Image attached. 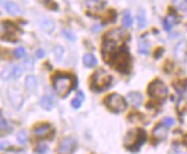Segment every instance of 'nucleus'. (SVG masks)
Instances as JSON below:
<instances>
[{"mask_svg":"<svg viewBox=\"0 0 187 154\" xmlns=\"http://www.w3.org/2000/svg\"><path fill=\"white\" fill-rule=\"evenodd\" d=\"M146 140H147L146 131L144 129H134L127 134L124 138V145L127 149H130L132 152H137L145 144Z\"/></svg>","mask_w":187,"mask_h":154,"instance_id":"nucleus-1","label":"nucleus"},{"mask_svg":"<svg viewBox=\"0 0 187 154\" xmlns=\"http://www.w3.org/2000/svg\"><path fill=\"white\" fill-rule=\"evenodd\" d=\"M75 84V79L74 77L70 75H66V74H56L53 77V86L61 97H66L70 90L74 87Z\"/></svg>","mask_w":187,"mask_h":154,"instance_id":"nucleus-2","label":"nucleus"},{"mask_svg":"<svg viewBox=\"0 0 187 154\" xmlns=\"http://www.w3.org/2000/svg\"><path fill=\"white\" fill-rule=\"evenodd\" d=\"M112 76L102 69H99L91 77V89L94 91H103L110 86Z\"/></svg>","mask_w":187,"mask_h":154,"instance_id":"nucleus-3","label":"nucleus"},{"mask_svg":"<svg viewBox=\"0 0 187 154\" xmlns=\"http://www.w3.org/2000/svg\"><path fill=\"white\" fill-rule=\"evenodd\" d=\"M109 63L114 64V67L116 68V70L127 74L130 72L131 68V59H130V54L125 48H119V51L117 52L114 58L112 59V61Z\"/></svg>","mask_w":187,"mask_h":154,"instance_id":"nucleus-4","label":"nucleus"},{"mask_svg":"<svg viewBox=\"0 0 187 154\" xmlns=\"http://www.w3.org/2000/svg\"><path fill=\"white\" fill-rule=\"evenodd\" d=\"M148 94L153 99L162 102L168 97V87L165 86V84L162 81L155 79L154 82L150 83L149 86H148Z\"/></svg>","mask_w":187,"mask_h":154,"instance_id":"nucleus-5","label":"nucleus"},{"mask_svg":"<svg viewBox=\"0 0 187 154\" xmlns=\"http://www.w3.org/2000/svg\"><path fill=\"white\" fill-rule=\"evenodd\" d=\"M106 106L110 109L112 112L115 113H122L127 109V104L125 99L121 96V94H117V93H112L106 98Z\"/></svg>","mask_w":187,"mask_h":154,"instance_id":"nucleus-6","label":"nucleus"},{"mask_svg":"<svg viewBox=\"0 0 187 154\" xmlns=\"http://www.w3.org/2000/svg\"><path fill=\"white\" fill-rule=\"evenodd\" d=\"M76 149V139L72 137H66L61 140L57 154H72Z\"/></svg>","mask_w":187,"mask_h":154,"instance_id":"nucleus-7","label":"nucleus"},{"mask_svg":"<svg viewBox=\"0 0 187 154\" xmlns=\"http://www.w3.org/2000/svg\"><path fill=\"white\" fill-rule=\"evenodd\" d=\"M33 136L37 138H46L52 134V127L47 123H42L33 128Z\"/></svg>","mask_w":187,"mask_h":154,"instance_id":"nucleus-8","label":"nucleus"},{"mask_svg":"<svg viewBox=\"0 0 187 154\" xmlns=\"http://www.w3.org/2000/svg\"><path fill=\"white\" fill-rule=\"evenodd\" d=\"M0 4H1V6L6 9V12L10 15L16 16V15H20L22 13L21 7H20L17 4H15L14 1H10V0H2Z\"/></svg>","mask_w":187,"mask_h":154,"instance_id":"nucleus-9","label":"nucleus"},{"mask_svg":"<svg viewBox=\"0 0 187 154\" xmlns=\"http://www.w3.org/2000/svg\"><path fill=\"white\" fill-rule=\"evenodd\" d=\"M168 127L164 125L163 123H161L153 129V137L156 139V141H162L168 137Z\"/></svg>","mask_w":187,"mask_h":154,"instance_id":"nucleus-10","label":"nucleus"},{"mask_svg":"<svg viewBox=\"0 0 187 154\" xmlns=\"http://www.w3.org/2000/svg\"><path fill=\"white\" fill-rule=\"evenodd\" d=\"M8 97H9L12 105H13L16 109H20L21 106H22V104H23V97H22V94H21L17 90L10 89L9 92H8Z\"/></svg>","mask_w":187,"mask_h":154,"instance_id":"nucleus-11","label":"nucleus"},{"mask_svg":"<svg viewBox=\"0 0 187 154\" xmlns=\"http://www.w3.org/2000/svg\"><path fill=\"white\" fill-rule=\"evenodd\" d=\"M125 37V34L122 29H114L110 30L107 35H106V38L107 40H110V42H115L117 44H121L122 40Z\"/></svg>","mask_w":187,"mask_h":154,"instance_id":"nucleus-12","label":"nucleus"},{"mask_svg":"<svg viewBox=\"0 0 187 154\" xmlns=\"http://www.w3.org/2000/svg\"><path fill=\"white\" fill-rule=\"evenodd\" d=\"M177 23H178V17L176 16V15H173V14L168 15L163 21L164 30H167V31H171L172 27Z\"/></svg>","mask_w":187,"mask_h":154,"instance_id":"nucleus-13","label":"nucleus"},{"mask_svg":"<svg viewBox=\"0 0 187 154\" xmlns=\"http://www.w3.org/2000/svg\"><path fill=\"white\" fill-rule=\"evenodd\" d=\"M37 86H38L37 78L35 76H32V75H29V76L25 78V89H27L29 92H33V91H36Z\"/></svg>","mask_w":187,"mask_h":154,"instance_id":"nucleus-14","label":"nucleus"},{"mask_svg":"<svg viewBox=\"0 0 187 154\" xmlns=\"http://www.w3.org/2000/svg\"><path fill=\"white\" fill-rule=\"evenodd\" d=\"M127 99H129V101H131L133 106L136 107H139L142 104V96L139 92H130L127 94Z\"/></svg>","mask_w":187,"mask_h":154,"instance_id":"nucleus-15","label":"nucleus"},{"mask_svg":"<svg viewBox=\"0 0 187 154\" xmlns=\"http://www.w3.org/2000/svg\"><path fill=\"white\" fill-rule=\"evenodd\" d=\"M39 104H40V106H42L45 111H51L52 108L54 107V100H53V98H51V97H48V96L42 97Z\"/></svg>","mask_w":187,"mask_h":154,"instance_id":"nucleus-16","label":"nucleus"},{"mask_svg":"<svg viewBox=\"0 0 187 154\" xmlns=\"http://www.w3.org/2000/svg\"><path fill=\"white\" fill-rule=\"evenodd\" d=\"M39 23H40L42 29L44 30V31H46V32H52L53 29H54V23H53L50 19H47V17H42V19H40Z\"/></svg>","mask_w":187,"mask_h":154,"instance_id":"nucleus-17","label":"nucleus"},{"mask_svg":"<svg viewBox=\"0 0 187 154\" xmlns=\"http://www.w3.org/2000/svg\"><path fill=\"white\" fill-rule=\"evenodd\" d=\"M83 62H84L85 67L87 68H94L98 64V61L93 54H85L83 58Z\"/></svg>","mask_w":187,"mask_h":154,"instance_id":"nucleus-18","label":"nucleus"},{"mask_svg":"<svg viewBox=\"0 0 187 154\" xmlns=\"http://www.w3.org/2000/svg\"><path fill=\"white\" fill-rule=\"evenodd\" d=\"M137 22H138V25H139V29H144L147 24V20H146V14L145 10L140 9L137 14Z\"/></svg>","mask_w":187,"mask_h":154,"instance_id":"nucleus-19","label":"nucleus"},{"mask_svg":"<svg viewBox=\"0 0 187 154\" xmlns=\"http://www.w3.org/2000/svg\"><path fill=\"white\" fill-rule=\"evenodd\" d=\"M83 100H84V94H83V92L82 91H79L78 92V94H77V97L71 100V106L74 107L75 109H78V108H80V106H82Z\"/></svg>","mask_w":187,"mask_h":154,"instance_id":"nucleus-20","label":"nucleus"},{"mask_svg":"<svg viewBox=\"0 0 187 154\" xmlns=\"http://www.w3.org/2000/svg\"><path fill=\"white\" fill-rule=\"evenodd\" d=\"M149 50H150V46H149V43L146 40V39L141 38L139 40V52L141 54H148L149 53Z\"/></svg>","mask_w":187,"mask_h":154,"instance_id":"nucleus-21","label":"nucleus"},{"mask_svg":"<svg viewBox=\"0 0 187 154\" xmlns=\"http://www.w3.org/2000/svg\"><path fill=\"white\" fill-rule=\"evenodd\" d=\"M122 23H123V27L124 28H130L133 23V20H132V16L130 14V12H125L124 15H123V20H122Z\"/></svg>","mask_w":187,"mask_h":154,"instance_id":"nucleus-22","label":"nucleus"},{"mask_svg":"<svg viewBox=\"0 0 187 154\" xmlns=\"http://www.w3.org/2000/svg\"><path fill=\"white\" fill-rule=\"evenodd\" d=\"M172 5L178 10H187V0H172Z\"/></svg>","mask_w":187,"mask_h":154,"instance_id":"nucleus-23","label":"nucleus"},{"mask_svg":"<svg viewBox=\"0 0 187 154\" xmlns=\"http://www.w3.org/2000/svg\"><path fill=\"white\" fill-rule=\"evenodd\" d=\"M22 74H23V68L21 66H17V64L12 66V76H13V78H19V77L22 76Z\"/></svg>","mask_w":187,"mask_h":154,"instance_id":"nucleus-24","label":"nucleus"},{"mask_svg":"<svg viewBox=\"0 0 187 154\" xmlns=\"http://www.w3.org/2000/svg\"><path fill=\"white\" fill-rule=\"evenodd\" d=\"M16 138H17V141H19L21 145H24L27 141H28V132L25 130H22L20 131L17 136H16Z\"/></svg>","mask_w":187,"mask_h":154,"instance_id":"nucleus-25","label":"nucleus"},{"mask_svg":"<svg viewBox=\"0 0 187 154\" xmlns=\"http://www.w3.org/2000/svg\"><path fill=\"white\" fill-rule=\"evenodd\" d=\"M1 78L5 79V81H8L10 78H13V76H12V66L6 67L5 69L1 72Z\"/></svg>","mask_w":187,"mask_h":154,"instance_id":"nucleus-26","label":"nucleus"},{"mask_svg":"<svg viewBox=\"0 0 187 154\" xmlns=\"http://www.w3.org/2000/svg\"><path fill=\"white\" fill-rule=\"evenodd\" d=\"M62 35H63L68 40H71V42H75L76 40V35L74 34L72 31H70V30L63 29L62 30Z\"/></svg>","mask_w":187,"mask_h":154,"instance_id":"nucleus-27","label":"nucleus"},{"mask_svg":"<svg viewBox=\"0 0 187 154\" xmlns=\"http://www.w3.org/2000/svg\"><path fill=\"white\" fill-rule=\"evenodd\" d=\"M25 48L24 47H17L14 50V55L16 59H22L25 57Z\"/></svg>","mask_w":187,"mask_h":154,"instance_id":"nucleus-28","label":"nucleus"},{"mask_svg":"<svg viewBox=\"0 0 187 154\" xmlns=\"http://www.w3.org/2000/svg\"><path fill=\"white\" fill-rule=\"evenodd\" d=\"M48 151V146L46 144H44V143H39L37 145V147H36V152L39 154H45Z\"/></svg>","mask_w":187,"mask_h":154,"instance_id":"nucleus-29","label":"nucleus"},{"mask_svg":"<svg viewBox=\"0 0 187 154\" xmlns=\"http://www.w3.org/2000/svg\"><path fill=\"white\" fill-rule=\"evenodd\" d=\"M54 54H55L56 61H60L61 59H62V55H63V48L57 45V46L54 48Z\"/></svg>","mask_w":187,"mask_h":154,"instance_id":"nucleus-30","label":"nucleus"},{"mask_svg":"<svg viewBox=\"0 0 187 154\" xmlns=\"http://www.w3.org/2000/svg\"><path fill=\"white\" fill-rule=\"evenodd\" d=\"M0 129L1 130H6L8 129V122L2 115H0Z\"/></svg>","mask_w":187,"mask_h":154,"instance_id":"nucleus-31","label":"nucleus"},{"mask_svg":"<svg viewBox=\"0 0 187 154\" xmlns=\"http://www.w3.org/2000/svg\"><path fill=\"white\" fill-rule=\"evenodd\" d=\"M163 124L167 125V127H172L174 124V120H173L172 117H165L163 120Z\"/></svg>","mask_w":187,"mask_h":154,"instance_id":"nucleus-32","label":"nucleus"},{"mask_svg":"<svg viewBox=\"0 0 187 154\" xmlns=\"http://www.w3.org/2000/svg\"><path fill=\"white\" fill-rule=\"evenodd\" d=\"M24 67H25V69H31V68H32V61H31V59H28V60L25 61Z\"/></svg>","mask_w":187,"mask_h":154,"instance_id":"nucleus-33","label":"nucleus"},{"mask_svg":"<svg viewBox=\"0 0 187 154\" xmlns=\"http://www.w3.org/2000/svg\"><path fill=\"white\" fill-rule=\"evenodd\" d=\"M45 55V52H44V50H38L37 52H36V57H37L38 59L42 58Z\"/></svg>","mask_w":187,"mask_h":154,"instance_id":"nucleus-34","label":"nucleus"},{"mask_svg":"<svg viewBox=\"0 0 187 154\" xmlns=\"http://www.w3.org/2000/svg\"><path fill=\"white\" fill-rule=\"evenodd\" d=\"M8 143L7 141H2V143H0V151H2V149L6 148V146H8Z\"/></svg>","mask_w":187,"mask_h":154,"instance_id":"nucleus-35","label":"nucleus"},{"mask_svg":"<svg viewBox=\"0 0 187 154\" xmlns=\"http://www.w3.org/2000/svg\"><path fill=\"white\" fill-rule=\"evenodd\" d=\"M100 29H101V28H100L99 25H98V27H97V25H94V29H93V31H94V32H97V31H98V32H99V31H100Z\"/></svg>","mask_w":187,"mask_h":154,"instance_id":"nucleus-36","label":"nucleus"}]
</instances>
